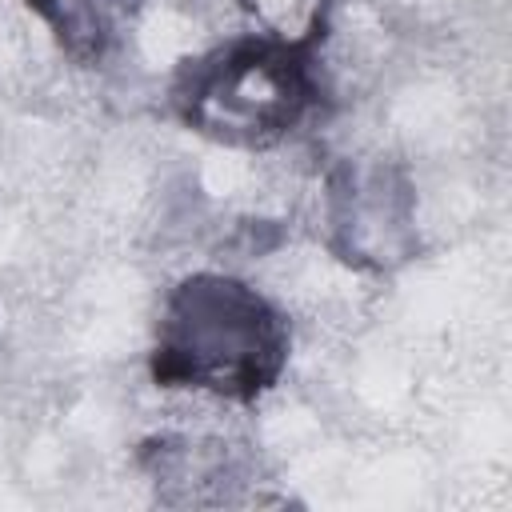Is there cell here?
<instances>
[{"label": "cell", "instance_id": "1", "mask_svg": "<svg viewBox=\"0 0 512 512\" xmlns=\"http://www.w3.org/2000/svg\"><path fill=\"white\" fill-rule=\"evenodd\" d=\"M176 340L160 348L156 376L208 380L212 388L252 392L276 372L280 340L264 304L240 284L200 280L176 304Z\"/></svg>", "mask_w": 512, "mask_h": 512}]
</instances>
